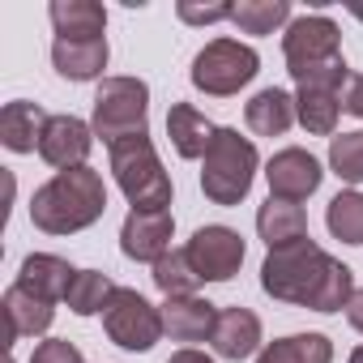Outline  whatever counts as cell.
<instances>
[{
    "mask_svg": "<svg viewBox=\"0 0 363 363\" xmlns=\"http://www.w3.org/2000/svg\"><path fill=\"white\" fill-rule=\"evenodd\" d=\"M350 13H354V18H359V22H363V5H350Z\"/></svg>",
    "mask_w": 363,
    "mask_h": 363,
    "instance_id": "36",
    "label": "cell"
},
{
    "mask_svg": "<svg viewBox=\"0 0 363 363\" xmlns=\"http://www.w3.org/2000/svg\"><path fill=\"white\" fill-rule=\"evenodd\" d=\"M329 171L346 184H363V128L329 137Z\"/></svg>",
    "mask_w": 363,
    "mask_h": 363,
    "instance_id": "29",
    "label": "cell"
},
{
    "mask_svg": "<svg viewBox=\"0 0 363 363\" xmlns=\"http://www.w3.org/2000/svg\"><path fill=\"white\" fill-rule=\"evenodd\" d=\"M282 56H286V73L295 77V86H303L308 77L342 65V35L337 22L325 13H308L295 18L282 35Z\"/></svg>",
    "mask_w": 363,
    "mask_h": 363,
    "instance_id": "6",
    "label": "cell"
},
{
    "mask_svg": "<svg viewBox=\"0 0 363 363\" xmlns=\"http://www.w3.org/2000/svg\"><path fill=\"white\" fill-rule=\"evenodd\" d=\"M257 145L240 128H218L201 158V193L214 206H240L257 179Z\"/></svg>",
    "mask_w": 363,
    "mask_h": 363,
    "instance_id": "4",
    "label": "cell"
},
{
    "mask_svg": "<svg viewBox=\"0 0 363 363\" xmlns=\"http://www.w3.org/2000/svg\"><path fill=\"white\" fill-rule=\"evenodd\" d=\"M346 320H350V325H354V329L363 333V286H359V291L350 295V303H346Z\"/></svg>",
    "mask_w": 363,
    "mask_h": 363,
    "instance_id": "33",
    "label": "cell"
},
{
    "mask_svg": "<svg viewBox=\"0 0 363 363\" xmlns=\"http://www.w3.org/2000/svg\"><path fill=\"white\" fill-rule=\"evenodd\" d=\"M150 120V86L141 77H103L99 94H94V137H103L107 145L145 133Z\"/></svg>",
    "mask_w": 363,
    "mask_h": 363,
    "instance_id": "5",
    "label": "cell"
},
{
    "mask_svg": "<svg viewBox=\"0 0 363 363\" xmlns=\"http://www.w3.org/2000/svg\"><path fill=\"white\" fill-rule=\"evenodd\" d=\"M43 124H48V111L39 103L13 99V103H5V111H0V141H5L13 154H35L39 137H43Z\"/></svg>",
    "mask_w": 363,
    "mask_h": 363,
    "instance_id": "19",
    "label": "cell"
},
{
    "mask_svg": "<svg viewBox=\"0 0 363 363\" xmlns=\"http://www.w3.org/2000/svg\"><path fill=\"white\" fill-rule=\"evenodd\" d=\"M103 329L107 337L120 346V350H150L167 329H162V308H154L141 291H128V286H116L111 303L103 308Z\"/></svg>",
    "mask_w": 363,
    "mask_h": 363,
    "instance_id": "8",
    "label": "cell"
},
{
    "mask_svg": "<svg viewBox=\"0 0 363 363\" xmlns=\"http://www.w3.org/2000/svg\"><path fill=\"white\" fill-rule=\"evenodd\" d=\"M111 295H116V282H111L103 269H77V278H73L65 303H69V312H77V316H94V312H103V308L111 303Z\"/></svg>",
    "mask_w": 363,
    "mask_h": 363,
    "instance_id": "26",
    "label": "cell"
},
{
    "mask_svg": "<svg viewBox=\"0 0 363 363\" xmlns=\"http://www.w3.org/2000/svg\"><path fill=\"white\" fill-rule=\"evenodd\" d=\"M210 342L223 359H248L261 346V316L252 308H227V312H218Z\"/></svg>",
    "mask_w": 363,
    "mask_h": 363,
    "instance_id": "17",
    "label": "cell"
},
{
    "mask_svg": "<svg viewBox=\"0 0 363 363\" xmlns=\"http://www.w3.org/2000/svg\"><path fill=\"white\" fill-rule=\"evenodd\" d=\"M214 325H218V308L201 295L162 303V329L171 333V342H206L214 337Z\"/></svg>",
    "mask_w": 363,
    "mask_h": 363,
    "instance_id": "13",
    "label": "cell"
},
{
    "mask_svg": "<svg viewBox=\"0 0 363 363\" xmlns=\"http://www.w3.org/2000/svg\"><path fill=\"white\" fill-rule=\"evenodd\" d=\"M325 223H329V235L342 240V244H354L363 248V193H337L325 210Z\"/></svg>",
    "mask_w": 363,
    "mask_h": 363,
    "instance_id": "28",
    "label": "cell"
},
{
    "mask_svg": "<svg viewBox=\"0 0 363 363\" xmlns=\"http://www.w3.org/2000/svg\"><path fill=\"white\" fill-rule=\"evenodd\" d=\"M189 261L201 282H231L244 265V235L231 227H197L189 240Z\"/></svg>",
    "mask_w": 363,
    "mask_h": 363,
    "instance_id": "9",
    "label": "cell"
},
{
    "mask_svg": "<svg viewBox=\"0 0 363 363\" xmlns=\"http://www.w3.org/2000/svg\"><path fill=\"white\" fill-rule=\"evenodd\" d=\"M346 363H363V346H354V350H350V359H346Z\"/></svg>",
    "mask_w": 363,
    "mask_h": 363,
    "instance_id": "35",
    "label": "cell"
},
{
    "mask_svg": "<svg viewBox=\"0 0 363 363\" xmlns=\"http://www.w3.org/2000/svg\"><path fill=\"white\" fill-rule=\"evenodd\" d=\"M231 22L244 35H274L278 26H291V0H240Z\"/></svg>",
    "mask_w": 363,
    "mask_h": 363,
    "instance_id": "25",
    "label": "cell"
},
{
    "mask_svg": "<svg viewBox=\"0 0 363 363\" xmlns=\"http://www.w3.org/2000/svg\"><path fill=\"white\" fill-rule=\"evenodd\" d=\"M73 278H77V269H73L65 257H52V252H30V257L22 261L18 286H26L30 295H39V299H48V303H56V299H65V295H69Z\"/></svg>",
    "mask_w": 363,
    "mask_h": 363,
    "instance_id": "15",
    "label": "cell"
},
{
    "mask_svg": "<svg viewBox=\"0 0 363 363\" xmlns=\"http://www.w3.org/2000/svg\"><path fill=\"white\" fill-rule=\"evenodd\" d=\"M94 150V128L77 116H48L43 124V137H39V158L52 162L56 171H73V167H86Z\"/></svg>",
    "mask_w": 363,
    "mask_h": 363,
    "instance_id": "11",
    "label": "cell"
},
{
    "mask_svg": "<svg viewBox=\"0 0 363 363\" xmlns=\"http://www.w3.org/2000/svg\"><path fill=\"white\" fill-rule=\"evenodd\" d=\"M171 231H175L171 210H133L124 218V227H120V252L128 261L158 265L171 252Z\"/></svg>",
    "mask_w": 363,
    "mask_h": 363,
    "instance_id": "12",
    "label": "cell"
},
{
    "mask_svg": "<svg viewBox=\"0 0 363 363\" xmlns=\"http://www.w3.org/2000/svg\"><path fill=\"white\" fill-rule=\"evenodd\" d=\"M244 120H248V128L257 137H282V133H291V124L299 120V111H295V99L286 90L269 86L261 94H252V103L244 107Z\"/></svg>",
    "mask_w": 363,
    "mask_h": 363,
    "instance_id": "20",
    "label": "cell"
},
{
    "mask_svg": "<svg viewBox=\"0 0 363 363\" xmlns=\"http://www.w3.org/2000/svg\"><path fill=\"white\" fill-rule=\"evenodd\" d=\"M30 363H86V359H82V350H77L69 337H48V342L35 346Z\"/></svg>",
    "mask_w": 363,
    "mask_h": 363,
    "instance_id": "30",
    "label": "cell"
},
{
    "mask_svg": "<svg viewBox=\"0 0 363 363\" xmlns=\"http://www.w3.org/2000/svg\"><path fill=\"white\" fill-rule=\"evenodd\" d=\"M214 133L218 128L193 103H171V111H167V137H171V145H175L179 158H206Z\"/></svg>",
    "mask_w": 363,
    "mask_h": 363,
    "instance_id": "18",
    "label": "cell"
},
{
    "mask_svg": "<svg viewBox=\"0 0 363 363\" xmlns=\"http://www.w3.org/2000/svg\"><path fill=\"white\" fill-rule=\"evenodd\" d=\"M154 286L167 295V299H189V295H197V286H201V278H197V269H193V261H189V252L179 248V252H167L158 265H154Z\"/></svg>",
    "mask_w": 363,
    "mask_h": 363,
    "instance_id": "27",
    "label": "cell"
},
{
    "mask_svg": "<svg viewBox=\"0 0 363 363\" xmlns=\"http://www.w3.org/2000/svg\"><path fill=\"white\" fill-rule=\"evenodd\" d=\"M107 210V189L94 167H73L56 171L43 189L30 197V223L48 235H77L94 227Z\"/></svg>",
    "mask_w": 363,
    "mask_h": 363,
    "instance_id": "2",
    "label": "cell"
},
{
    "mask_svg": "<svg viewBox=\"0 0 363 363\" xmlns=\"http://www.w3.org/2000/svg\"><path fill=\"white\" fill-rule=\"evenodd\" d=\"M48 18L56 26V39H69V43H90V39H103L107 30V9L99 0H52Z\"/></svg>",
    "mask_w": 363,
    "mask_h": 363,
    "instance_id": "14",
    "label": "cell"
},
{
    "mask_svg": "<svg viewBox=\"0 0 363 363\" xmlns=\"http://www.w3.org/2000/svg\"><path fill=\"white\" fill-rule=\"evenodd\" d=\"M265 179H269V197L299 206V201H308V197L320 189L325 171H320V162H316L308 150L286 145V150H278V154L265 162Z\"/></svg>",
    "mask_w": 363,
    "mask_h": 363,
    "instance_id": "10",
    "label": "cell"
},
{
    "mask_svg": "<svg viewBox=\"0 0 363 363\" xmlns=\"http://www.w3.org/2000/svg\"><path fill=\"white\" fill-rule=\"evenodd\" d=\"M52 65H56V73L69 77V82H94V77H103V69H107V39H90V43L56 39V43H52Z\"/></svg>",
    "mask_w": 363,
    "mask_h": 363,
    "instance_id": "21",
    "label": "cell"
},
{
    "mask_svg": "<svg viewBox=\"0 0 363 363\" xmlns=\"http://www.w3.org/2000/svg\"><path fill=\"white\" fill-rule=\"evenodd\" d=\"M295 111H299V124H303L308 133L333 137L337 116H342V90H333V86H299Z\"/></svg>",
    "mask_w": 363,
    "mask_h": 363,
    "instance_id": "23",
    "label": "cell"
},
{
    "mask_svg": "<svg viewBox=\"0 0 363 363\" xmlns=\"http://www.w3.org/2000/svg\"><path fill=\"white\" fill-rule=\"evenodd\" d=\"M257 363H333V342L325 333H291L269 342Z\"/></svg>",
    "mask_w": 363,
    "mask_h": 363,
    "instance_id": "24",
    "label": "cell"
},
{
    "mask_svg": "<svg viewBox=\"0 0 363 363\" xmlns=\"http://www.w3.org/2000/svg\"><path fill=\"white\" fill-rule=\"evenodd\" d=\"M261 73V56L240 43V39H214L206 43L197 56H193V86L201 94H214V99H231L240 94L252 77Z\"/></svg>",
    "mask_w": 363,
    "mask_h": 363,
    "instance_id": "7",
    "label": "cell"
},
{
    "mask_svg": "<svg viewBox=\"0 0 363 363\" xmlns=\"http://www.w3.org/2000/svg\"><path fill=\"white\" fill-rule=\"evenodd\" d=\"M342 111H350V116L363 120V77H359V73H350V82H346V90H342Z\"/></svg>",
    "mask_w": 363,
    "mask_h": 363,
    "instance_id": "32",
    "label": "cell"
},
{
    "mask_svg": "<svg viewBox=\"0 0 363 363\" xmlns=\"http://www.w3.org/2000/svg\"><path fill=\"white\" fill-rule=\"evenodd\" d=\"M179 18H184L189 26H214V22H231V13H235V5H179L175 9Z\"/></svg>",
    "mask_w": 363,
    "mask_h": 363,
    "instance_id": "31",
    "label": "cell"
},
{
    "mask_svg": "<svg viewBox=\"0 0 363 363\" xmlns=\"http://www.w3.org/2000/svg\"><path fill=\"white\" fill-rule=\"evenodd\" d=\"M261 291L278 303H295L329 316V312H342L359 286L350 265H342L312 240H295V244L269 248L261 265Z\"/></svg>",
    "mask_w": 363,
    "mask_h": 363,
    "instance_id": "1",
    "label": "cell"
},
{
    "mask_svg": "<svg viewBox=\"0 0 363 363\" xmlns=\"http://www.w3.org/2000/svg\"><path fill=\"white\" fill-rule=\"evenodd\" d=\"M5 320H9V329H5L9 342H13V337H39V333L52 329L56 303H48V299H39V295H30L26 286L13 282V286L5 291Z\"/></svg>",
    "mask_w": 363,
    "mask_h": 363,
    "instance_id": "16",
    "label": "cell"
},
{
    "mask_svg": "<svg viewBox=\"0 0 363 363\" xmlns=\"http://www.w3.org/2000/svg\"><path fill=\"white\" fill-rule=\"evenodd\" d=\"M257 235H261L269 248H282V244L308 240V214H303V206L269 197V201L257 210Z\"/></svg>",
    "mask_w": 363,
    "mask_h": 363,
    "instance_id": "22",
    "label": "cell"
},
{
    "mask_svg": "<svg viewBox=\"0 0 363 363\" xmlns=\"http://www.w3.org/2000/svg\"><path fill=\"white\" fill-rule=\"evenodd\" d=\"M167 363H214V359H210V354H201V350H193V346H189V350H175V354H171V359H167Z\"/></svg>",
    "mask_w": 363,
    "mask_h": 363,
    "instance_id": "34",
    "label": "cell"
},
{
    "mask_svg": "<svg viewBox=\"0 0 363 363\" xmlns=\"http://www.w3.org/2000/svg\"><path fill=\"white\" fill-rule=\"evenodd\" d=\"M107 150H111V175L133 210H171V175L162 171L150 133L124 137Z\"/></svg>",
    "mask_w": 363,
    "mask_h": 363,
    "instance_id": "3",
    "label": "cell"
}]
</instances>
